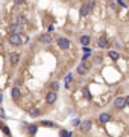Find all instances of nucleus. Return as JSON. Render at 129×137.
Wrapping results in <instances>:
<instances>
[{
    "mask_svg": "<svg viewBox=\"0 0 129 137\" xmlns=\"http://www.w3.org/2000/svg\"><path fill=\"white\" fill-rule=\"evenodd\" d=\"M126 101H128V105H129V96H126Z\"/></svg>",
    "mask_w": 129,
    "mask_h": 137,
    "instance_id": "393cba45",
    "label": "nucleus"
},
{
    "mask_svg": "<svg viewBox=\"0 0 129 137\" xmlns=\"http://www.w3.org/2000/svg\"><path fill=\"white\" fill-rule=\"evenodd\" d=\"M9 43L12 44V46H21L23 40H21L20 35H9Z\"/></svg>",
    "mask_w": 129,
    "mask_h": 137,
    "instance_id": "f03ea898",
    "label": "nucleus"
},
{
    "mask_svg": "<svg viewBox=\"0 0 129 137\" xmlns=\"http://www.w3.org/2000/svg\"><path fill=\"white\" fill-rule=\"evenodd\" d=\"M40 40H41V43H44V44H50V43H52V37L47 35V34H46V35H41Z\"/></svg>",
    "mask_w": 129,
    "mask_h": 137,
    "instance_id": "f8f14e48",
    "label": "nucleus"
},
{
    "mask_svg": "<svg viewBox=\"0 0 129 137\" xmlns=\"http://www.w3.org/2000/svg\"><path fill=\"white\" fill-rule=\"evenodd\" d=\"M50 85H52V88H53V92H56V90L59 88V84H58V82H56V81H53V82H52V84H50Z\"/></svg>",
    "mask_w": 129,
    "mask_h": 137,
    "instance_id": "a211bd4d",
    "label": "nucleus"
},
{
    "mask_svg": "<svg viewBox=\"0 0 129 137\" xmlns=\"http://www.w3.org/2000/svg\"><path fill=\"white\" fill-rule=\"evenodd\" d=\"M109 58H112V60H114V61H117V60H118V58H120V55H118V53H117L116 50H109Z\"/></svg>",
    "mask_w": 129,
    "mask_h": 137,
    "instance_id": "dca6fc26",
    "label": "nucleus"
},
{
    "mask_svg": "<svg viewBox=\"0 0 129 137\" xmlns=\"http://www.w3.org/2000/svg\"><path fill=\"white\" fill-rule=\"evenodd\" d=\"M58 46H59L61 49L67 50V49H70V41H68L67 38H59V40H58Z\"/></svg>",
    "mask_w": 129,
    "mask_h": 137,
    "instance_id": "7ed1b4c3",
    "label": "nucleus"
},
{
    "mask_svg": "<svg viewBox=\"0 0 129 137\" xmlns=\"http://www.w3.org/2000/svg\"><path fill=\"white\" fill-rule=\"evenodd\" d=\"M18 58H20L18 53H11V55H9V62H11L12 66H15V64H18Z\"/></svg>",
    "mask_w": 129,
    "mask_h": 137,
    "instance_id": "9b49d317",
    "label": "nucleus"
},
{
    "mask_svg": "<svg viewBox=\"0 0 129 137\" xmlns=\"http://www.w3.org/2000/svg\"><path fill=\"white\" fill-rule=\"evenodd\" d=\"M37 130H38L37 125H29V126H27V131H29V134H35V133H37Z\"/></svg>",
    "mask_w": 129,
    "mask_h": 137,
    "instance_id": "f3484780",
    "label": "nucleus"
},
{
    "mask_svg": "<svg viewBox=\"0 0 129 137\" xmlns=\"http://www.w3.org/2000/svg\"><path fill=\"white\" fill-rule=\"evenodd\" d=\"M46 101H47V104H55L56 93H55V92H50V93H47V96H46Z\"/></svg>",
    "mask_w": 129,
    "mask_h": 137,
    "instance_id": "423d86ee",
    "label": "nucleus"
},
{
    "mask_svg": "<svg viewBox=\"0 0 129 137\" xmlns=\"http://www.w3.org/2000/svg\"><path fill=\"white\" fill-rule=\"evenodd\" d=\"M11 94H12V98H20V94H21V92H20V88H17V87H14L12 90H11Z\"/></svg>",
    "mask_w": 129,
    "mask_h": 137,
    "instance_id": "4468645a",
    "label": "nucleus"
},
{
    "mask_svg": "<svg viewBox=\"0 0 129 137\" xmlns=\"http://www.w3.org/2000/svg\"><path fill=\"white\" fill-rule=\"evenodd\" d=\"M80 43L84 44V46H88V44H90V37H88V35H84V37H80Z\"/></svg>",
    "mask_w": 129,
    "mask_h": 137,
    "instance_id": "2eb2a0df",
    "label": "nucleus"
},
{
    "mask_svg": "<svg viewBox=\"0 0 129 137\" xmlns=\"http://www.w3.org/2000/svg\"><path fill=\"white\" fill-rule=\"evenodd\" d=\"M26 21H27V20H26L25 15H18V17H17V25L18 26H25Z\"/></svg>",
    "mask_w": 129,
    "mask_h": 137,
    "instance_id": "ddd939ff",
    "label": "nucleus"
},
{
    "mask_svg": "<svg viewBox=\"0 0 129 137\" xmlns=\"http://www.w3.org/2000/svg\"><path fill=\"white\" fill-rule=\"evenodd\" d=\"M99 120H100L102 124H108V122L111 120V116L108 114V113H102V114L99 116Z\"/></svg>",
    "mask_w": 129,
    "mask_h": 137,
    "instance_id": "6e6552de",
    "label": "nucleus"
},
{
    "mask_svg": "<svg viewBox=\"0 0 129 137\" xmlns=\"http://www.w3.org/2000/svg\"><path fill=\"white\" fill-rule=\"evenodd\" d=\"M90 9H91V8H90V5H88V3H85V5H82V6H80V15H82V17H84V15H88V14H90Z\"/></svg>",
    "mask_w": 129,
    "mask_h": 137,
    "instance_id": "0eeeda50",
    "label": "nucleus"
},
{
    "mask_svg": "<svg viewBox=\"0 0 129 137\" xmlns=\"http://www.w3.org/2000/svg\"><path fill=\"white\" fill-rule=\"evenodd\" d=\"M97 46L99 47H102V49H105L106 46H108V40H106V37H100L97 40Z\"/></svg>",
    "mask_w": 129,
    "mask_h": 137,
    "instance_id": "9d476101",
    "label": "nucleus"
},
{
    "mask_svg": "<svg viewBox=\"0 0 129 137\" xmlns=\"http://www.w3.org/2000/svg\"><path fill=\"white\" fill-rule=\"evenodd\" d=\"M43 125H44V126H53L52 122H43Z\"/></svg>",
    "mask_w": 129,
    "mask_h": 137,
    "instance_id": "b1692460",
    "label": "nucleus"
},
{
    "mask_svg": "<svg viewBox=\"0 0 129 137\" xmlns=\"http://www.w3.org/2000/svg\"><path fill=\"white\" fill-rule=\"evenodd\" d=\"M80 130L84 131V133H88V131L91 130V120H84L80 124Z\"/></svg>",
    "mask_w": 129,
    "mask_h": 137,
    "instance_id": "39448f33",
    "label": "nucleus"
},
{
    "mask_svg": "<svg viewBox=\"0 0 129 137\" xmlns=\"http://www.w3.org/2000/svg\"><path fill=\"white\" fill-rule=\"evenodd\" d=\"M70 81H71V75H67L65 76V82H67V84H65V87H70Z\"/></svg>",
    "mask_w": 129,
    "mask_h": 137,
    "instance_id": "6ab92c4d",
    "label": "nucleus"
},
{
    "mask_svg": "<svg viewBox=\"0 0 129 137\" xmlns=\"http://www.w3.org/2000/svg\"><path fill=\"white\" fill-rule=\"evenodd\" d=\"M87 72H88V66H87L85 62L78 66V73H79V75H85Z\"/></svg>",
    "mask_w": 129,
    "mask_h": 137,
    "instance_id": "1a4fd4ad",
    "label": "nucleus"
},
{
    "mask_svg": "<svg viewBox=\"0 0 129 137\" xmlns=\"http://www.w3.org/2000/svg\"><path fill=\"white\" fill-rule=\"evenodd\" d=\"M71 124H73V126H78V125H80L82 122H80L79 119H74V120H71Z\"/></svg>",
    "mask_w": 129,
    "mask_h": 137,
    "instance_id": "4be33fe9",
    "label": "nucleus"
},
{
    "mask_svg": "<svg viewBox=\"0 0 129 137\" xmlns=\"http://www.w3.org/2000/svg\"><path fill=\"white\" fill-rule=\"evenodd\" d=\"M38 114H40L38 110H31V116H32V117H35V116H38Z\"/></svg>",
    "mask_w": 129,
    "mask_h": 137,
    "instance_id": "5701e85b",
    "label": "nucleus"
},
{
    "mask_svg": "<svg viewBox=\"0 0 129 137\" xmlns=\"http://www.w3.org/2000/svg\"><path fill=\"white\" fill-rule=\"evenodd\" d=\"M9 32H11V35H20V32H21V26L11 25V26H9Z\"/></svg>",
    "mask_w": 129,
    "mask_h": 137,
    "instance_id": "20e7f679",
    "label": "nucleus"
},
{
    "mask_svg": "<svg viewBox=\"0 0 129 137\" xmlns=\"http://www.w3.org/2000/svg\"><path fill=\"white\" fill-rule=\"evenodd\" d=\"M126 105H128V101H126V98H123V96H118V98L114 101V107H116V108H118V110L125 108Z\"/></svg>",
    "mask_w": 129,
    "mask_h": 137,
    "instance_id": "f257e3e1",
    "label": "nucleus"
},
{
    "mask_svg": "<svg viewBox=\"0 0 129 137\" xmlns=\"http://www.w3.org/2000/svg\"><path fill=\"white\" fill-rule=\"evenodd\" d=\"M61 134H62V137H71V133H68V131H65V130H62Z\"/></svg>",
    "mask_w": 129,
    "mask_h": 137,
    "instance_id": "aec40b11",
    "label": "nucleus"
},
{
    "mask_svg": "<svg viewBox=\"0 0 129 137\" xmlns=\"http://www.w3.org/2000/svg\"><path fill=\"white\" fill-rule=\"evenodd\" d=\"M84 96H85L87 99H90L91 96H90V92H88V88H84Z\"/></svg>",
    "mask_w": 129,
    "mask_h": 137,
    "instance_id": "412c9836",
    "label": "nucleus"
}]
</instances>
